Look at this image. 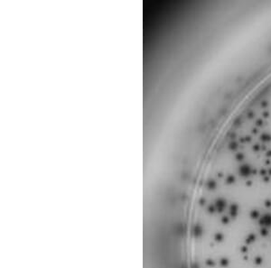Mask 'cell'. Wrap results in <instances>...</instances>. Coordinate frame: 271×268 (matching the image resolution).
I'll use <instances>...</instances> for the list:
<instances>
[{"label":"cell","instance_id":"1","mask_svg":"<svg viewBox=\"0 0 271 268\" xmlns=\"http://www.w3.org/2000/svg\"><path fill=\"white\" fill-rule=\"evenodd\" d=\"M259 223L265 227H269L271 226V214L267 213L265 215H263L260 219H259Z\"/></svg>","mask_w":271,"mask_h":268},{"label":"cell","instance_id":"2","mask_svg":"<svg viewBox=\"0 0 271 268\" xmlns=\"http://www.w3.org/2000/svg\"><path fill=\"white\" fill-rule=\"evenodd\" d=\"M225 201H223L222 199H219V201L217 202V204H216V206H217V208H218V209L219 210H222V209H224V207H225Z\"/></svg>","mask_w":271,"mask_h":268}]
</instances>
